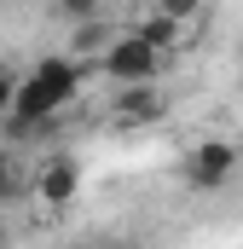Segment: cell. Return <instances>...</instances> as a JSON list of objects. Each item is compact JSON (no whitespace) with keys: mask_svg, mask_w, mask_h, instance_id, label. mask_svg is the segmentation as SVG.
Returning <instances> with one entry per match:
<instances>
[{"mask_svg":"<svg viewBox=\"0 0 243 249\" xmlns=\"http://www.w3.org/2000/svg\"><path fill=\"white\" fill-rule=\"evenodd\" d=\"M162 64H168V58H162L156 47H145V41H139L133 29H122V41L110 47V53H104V64H99V70H104V75L116 81L122 93H133V87H156Z\"/></svg>","mask_w":243,"mask_h":249,"instance_id":"obj_1","label":"cell"},{"mask_svg":"<svg viewBox=\"0 0 243 249\" xmlns=\"http://www.w3.org/2000/svg\"><path fill=\"white\" fill-rule=\"evenodd\" d=\"M99 249H122V244H99Z\"/></svg>","mask_w":243,"mask_h":249,"instance_id":"obj_9","label":"cell"},{"mask_svg":"<svg viewBox=\"0 0 243 249\" xmlns=\"http://www.w3.org/2000/svg\"><path fill=\"white\" fill-rule=\"evenodd\" d=\"M116 41H122V29L110 23V18H104V12H99L93 23H81V29H69V58H75V64L99 58V64H104V53H110Z\"/></svg>","mask_w":243,"mask_h":249,"instance_id":"obj_6","label":"cell"},{"mask_svg":"<svg viewBox=\"0 0 243 249\" xmlns=\"http://www.w3.org/2000/svg\"><path fill=\"white\" fill-rule=\"evenodd\" d=\"M75 191H81V162L58 151V157H47L41 168H35V180H29V197H41L47 209H64V203H75Z\"/></svg>","mask_w":243,"mask_h":249,"instance_id":"obj_3","label":"cell"},{"mask_svg":"<svg viewBox=\"0 0 243 249\" xmlns=\"http://www.w3.org/2000/svg\"><path fill=\"white\" fill-rule=\"evenodd\" d=\"M17 81H23V75L0 70V116H12V105H17Z\"/></svg>","mask_w":243,"mask_h":249,"instance_id":"obj_8","label":"cell"},{"mask_svg":"<svg viewBox=\"0 0 243 249\" xmlns=\"http://www.w3.org/2000/svg\"><path fill=\"white\" fill-rule=\"evenodd\" d=\"M23 191H29V180L17 174V162L0 157V203H12V197H23Z\"/></svg>","mask_w":243,"mask_h":249,"instance_id":"obj_7","label":"cell"},{"mask_svg":"<svg viewBox=\"0 0 243 249\" xmlns=\"http://www.w3.org/2000/svg\"><path fill=\"white\" fill-rule=\"evenodd\" d=\"M29 75H41V81L58 93L64 105H69V99L81 93V81H87V64H75L69 53H47V58H35V64H29Z\"/></svg>","mask_w":243,"mask_h":249,"instance_id":"obj_5","label":"cell"},{"mask_svg":"<svg viewBox=\"0 0 243 249\" xmlns=\"http://www.w3.org/2000/svg\"><path fill=\"white\" fill-rule=\"evenodd\" d=\"M185 186L191 191H220L232 174H238V145L232 139H203L191 157H185Z\"/></svg>","mask_w":243,"mask_h":249,"instance_id":"obj_2","label":"cell"},{"mask_svg":"<svg viewBox=\"0 0 243 249\" xmlns=\"http://www.w3.org/2000/svg\"><path fill=\"white\" fill-rule=\"evenodd\" d=\"M162 116H168V93H156V87L116 93V105H110V122L116 127H145V122H162Z\"/></svg>","mask_w":243,"mask_h":249,"instance_id":"obj_4","label":"cell"}]
</instances>
